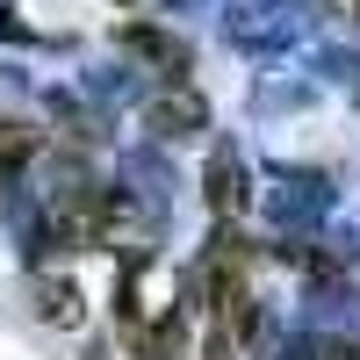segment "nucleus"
<instances>
[{
  "mask_svg": "<svg viewBox=\"0 0 360 360\" xmlns=\"http://www.w3.org/2000/svg\"><path fill=\"white\" fill-rule=\"evenodd\" d=\"M144 130L152 137H209V94H195L188 79H166L144 101Z\"/></svg>",
  "mask_w": 360,
  "mask_h": 360,
  "instance_id": "f03ea898",
  "label": "nucleus"
},
{
  "mask_svg": "<svg viewBox=\"0 0 360 360\" xmlns=\"http://www.w3.org/2000/svg\"><path fill=\"white\" fill-rule=\"evenodd\" d=\"M137 360H180L188 353V310H166L159 324H123Z\"/></svg>",
  "mask_w": 360,
  "mask_h": 360,
  "instance_id": "20e7f679",
  "label": "nucleus"
},
{
  "mask_svg": "<svg viewBox=\"0 0 360 360\" xmlns=\"http://www.w3.org/2000/svg\"><path fill=\"white\" fill-rule=\"evenodd\" d=\"M317 360H360V339H353V332H346V339H324Z\"/></svg>",
  "mask_w": 360,
  "mask_h": 360,
  "instance_id": "0eeeda50",
  "label": "nucleus"
},
{
  "mask_svg": "<svg viewBox=\"0 0 360 360\" xmlns=\"http://www.w3.org/2000/svg\"><path fill=\"white\" fill-rule=\"evenodd\" d=\"M123 51L137 65H152L159 79H188V65H195V51L180 44L173 29H159V22H123Z\"/></svg>",
  "mask_w": 360,
  "mask_h": 360,
  "instance_id": "7ed1b4c3",
  "label": "nucleus"
},
{
  "mask_svg": "<svg viewBox=\"0 0 360 360\" xmlns=\"http://www.w3.org/2000/svg\"><path fill=\"white\" fill-rule=\"evenodd\" d=\"M202 202L217 224H238L252 209V173L238 159V144H209V166H202Z\"/></svg>",
  "mask_w": 360,
  "mask_h": 360,
  "instance_id": "f257e3e1",
  "label": "nucleus"
},
{
  "mask_svg": "<svg viewBox=\"0 0 360 360\" xmlns=\"http://www.w3.org/2000/svg\"><path fill=\"white\" fill-rule=\"evenodd\" d=\"M346 8H360V0H346Z\"/></svg>",
  "mask_w": 360,
  "mask_h": 360,
  "instance_id": "6e6552de",
  "label": "nucleus"
},
{
  "mask_svg": "<svg viewBox=\"0 0 360 360\" xmlns=\"http://www.w3.org/2000/svg\"><path fill=\"white\" fill-rule=\"evenodd\" d=\"M37 310H44V324H79V288L58 274H37Z\"/></svg>",
  "mask_w": 360,
  "mask_h": 360,
  "instance_id": "39448f33",
  "label": "nucleus"
},
{
  "mask_svg": "<svg viewBox=\"0 0 360 360\" xmlns=\"http://www.w3.org/2000/svg\"><path fill=\"white\" fill-rule=\"evenodd\" d=\"M29 159H37V130L29 123H0V173H15Z\"/></svg>",
  "mask_w": 360,
  "mask_h": 360,
  "instance_id": "423d86ee",
  "label": "nucleus"
}]
</instances>
